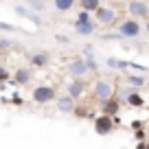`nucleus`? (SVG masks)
I'll return each mask as SVG.
<instances>
[{"mask_svg": "<svg viewBox=\"0 0 149 149\" xmlns=\"http://www.w3.org/2000/svg\"><path fill=\"white\" fill-rule=\"evenodd\" d=\"M130 127H132L134 132H138V130H145V123H143V121H138V118H134V121L130 123Z\"/></svg>", "mask_w": 149, "mask_h": 149, "instance_id": "a878e982", "label": "nucleus"}, {"mask_svg": "<svg viewBox=\"0 0 149 149\" xmlns=\"http://www.w3.org/2000/svg\"><path fill=\"white\" fill-rule=\"evenodd\" d=\"M72 26H74V33L81 37H90L97 33V22L94 20L92 22H72Z\"/></svg>", "mask_w": 149, "mask_h": 149, "instance_id": "4468645a", "label": "nucleus"}, {"mask_svg": "<svg viewBox=\"0 0 149 149\" xmlns=\"http://www.w3.org/2000/svg\"><path fill=\"white\" fill-rule=\"evenodd\" d=\"M0 31L11 33V31H15V26H13V24H9V22H0Z\"/></svg>", "mask_w": 149, "mask_h": 149, "instance_id": "cd10ccee", "label": "nucleus"}, {"mask_svg": "<svg viewBox=\"0 0 149 149\" xmlns=\"http://www.w3.org/2000/svg\"><path fill=\"white\" fill-rule=\"evenodd\" d=\"M125 81H127V86H132V88H143V86L147 84V79H145L143 74H132V72H127Z\"/></svg>", "mask_w": 149, "mask_h": 149, "instance_id": "a211bd4d", "label": "nucleus"}, {"mask_svg": "<svg viewBox=\"0 0 149 149\" xmlns=\"http://www.w3.org/2000/svg\"><path fill=\"white\" fill-rule=\"evenodd\" d=\"M77 5H79V9L94 13V11H97L99 7H101V0H77Z\"/></svg>", "mask_w": 149, "mask_h": 149, "instance_id": "6ab92c4d", "label": "nucleus"}, {"mask_svg": "<svg viewBox=\"0 0 149 149\" xmlns=\"http://www.w3.org/2000/svg\"><path fill=\"white\" fill-rule=\"evenodd\" d=\"M88 72H90V70H88V66H86V59H84V57H74V59L68 64V74H70V77L84 79Z\"/></svg>", "mask_w": 149, "mask_h": 149, "instance_id": "6e6552de", "label": "nucleus"}, {"mask_svg": "<svg viewBox=\"0 0 149 149\" xmlns=\"http://www.w3.org/2000/svg\"><path fill=\"white\" fill-rule=\"evenodd\" d=\"M9 77H11V72L7 70V66H0V84H5Z\"/></svg>", "mask_w": 149, "mask_h": 149, "instance_id": "393cba45", "label": "nucleus"}, {"mask_svg": "<svg viewBox=\"0 0 149 149\" xmlns=\"http://www.w3.org/2000/svg\"><path fill=\"white\" fill-rule=\"evenodd\" d=\"M13 46V42H11L9 37H5V35H0V53H7L9 48Z\"/></svg>", "mask_w": 149, "mask_h": 149, "instance_id": "5701e85b", "label": "nucleus"}, {"mask_svg": "<svg viewBox=\"0 0 149 149\" xmlns=\"http://www.w3.org/2000/svg\"><path fill=\"white\" fill-rule=\"evenodd\" d=\"M92 13L90 11H84V9H79L77 11V18H74V22H92Z\"/></svg>", "mask_w": 149, "mask_h": 149, "instance_id": "412c9836", "label": "nucleus"}, {"mask_svg": "<svg viewBox=\"0 0 149 149\" xmlns=\"http://www.w3.org/2000/svg\"><path fill=\"white\" fill-rule=\"evenodd\" d=\"M147 149H149V143H147Z\"/></svg>", "mask_w": 149, "mask_h": 149, "instance_id": "e433bc0d", "label": "nucleus"}, {"mask_svg": "<svg viewBox=\"0 0 149 149\" xmlns=\"http://www.w3.org/2000/svg\"><path fill=\"white\" fill-rule=\"evenodd\" d=\"M55 105H57V110H59L61 114H72L74 112V99L70 97V94H59V97L55 99Z\"/></svg>", "mask_w": 149, "mask_h": 149, "instance_id": "f8f14e48", "label": "nucleus"}, {"mask_svg": "<svg viewBox=\"0 0 149 149\" xmlns=\"http://www.w3.org/2000/svg\"><path fill=\"white\" fill-rule=\"evenodd\" d=\"M92 97L97 101H107V99L116 97V86L107 79H97L92 86Z\"/></svg>", "mask_w": 149, "mask_h": 149, "instance_id": "f03ea898", "label": "nucleus"}, {"mask_svg": "<svg viewBox=\"0 0 149 149\" xmlns=\"http://www.w3.org/2000/svg\"><path fill=\"white\" fill-rule=\"evenodd\" d=\"M13 11H15V15H20L22 20H29L31 24H35V26H42V18H40V13H35V11H31L29 7H24V5H15L13 7Z\"/></svg>", "mask_w": 149, "mask_h": 149, "instance_id": "9d476101", "label": "nucleus"}, {"mask_svg": "<svg viewBox=\"0 0 149 149\" xmlns=\"http://www.w3.org/2000/svg\"><path fill=\"white\" fill-rule=\"evenodd\" d=\"M147 116H149V107H147Z\"/></svg>", "mask_w": 149, "mask_h": 149, "instance_id": "c9c22d12", "label": "nucleus"}, {"mask_svg": "<svg viewBox=\"0 0 149 149\" xmlns=\"http://www.w3.org/2000/svg\"><path fill=\"white\" fill-rule=\"evenodd\" d=\"M31 99H33V103H37V105H46V103H51V101H55V99H57V90L53 88V86L40 84V86L33 88Z\"/></svg>", "mask_w": 149, "mask_h": 149, "instance_id": "f257e3e1", "label": "nucleus"}, {"mask_svg": "<svg viewBox=\"0 0 149 149\" xmlns=\"http://www.w3.org/2000/svg\"><path fill=\"white\" fill-rule=\"evenodd\" d=\"M103 40H123V37H121V33H118V31H112V33H105Z\"/></svg>", "mask_w": 149, "mask_h": 149, "instance_id": "bb28decb", "label": "nucleus"}, {"mask_svg": "<svg viewBox=\"0 0 149 149\" xmlns=\"http://www.w3.org/2000/svg\"><path fill=\"white\" fill-rule=\"evenodd\" d=\"M66 94H70V97L77 101V99H81L86 94V81L84 79H77V77H72V79L66 84Z\"/></svg>", "mask_w": 149, "mask_h": 149, "instance_id": "1a4fd4ad", "label": "nucleus"}, {"mask_svg": "<svg viewBox=\"0 0 149 149\" xmlns=\"http://www.w3.org/2000/svg\"><path fill=\"white\" fill-rule=\"evenodd\" d=\"M125 103L132 110H138V107H145V97L138 92V88H130L125 92Z\"/></svg>", "mask_w": 149, "mask_h": 149, "instance_id": "9b49d317", "label": "nucleus"}, {"mask_svg": "<svg viewBox=\"0 0 149 149\" xmlns=\"http://www.w3.org/2000/svg\"><path fill=\"white\" fill-rule=\"evenodd\" d=\"M84 59H86L88 70H92V72H97V70H99V64H97V59H94V55H86Z\"/></svg>", "mask_w": 149, "mask_h": 149, "instance_id": "4be33fe9", "label": "nucleus"}, {"mask_svg": "<svg viewBox=\"0 0 149 149\" xmlns=\"http://www.w3.org/2000/svg\"><path fill=\"white\" fill-rule=\"evenodd\" d=\"M11 101H13L15 105H20V103H22V97H20V92H13V99H11Z\"/></svg>", "mask_w": 149, "mask_h": 149, "instance_id": "7c9ffc66", "label": "nucleus"}, {"mask_svg": "<svg viewBox=\"0 0 149 149\" xmlns=\"http://www.w3.org/2000/svg\"><path fill=\"white\" fill-rule=\"evenodd\" d=\"M145 31H147V33H149V18H147V20H145Z\"/></svg>", "mask_w": 149, "mask_h": 149, "instance_id": "72a5a7b5", "label": "nucleus"}, {"mask_svg": "<svg viewBox=\"0 0 149 149\" xmlns=\"http://www.w3.org/2000/svg\"><path fill=\"white\" fill-rule=\"evenodd\" d=\"M127 11L136 20H147L149 18V2L147 0H127Z\"/></svg>", "mask_w": 149, "mask_h": 149, "instance_id": "39448f33", "label": "nucleus"}, {"mask_svg": "<svg viewBox=\"0 0 149 149\" xmlns=\"http://www.w3.org/2000/svg\"><path fill=\"white\" fill-rule=\"evenodd\" d=\"M116 11L112 9V7H99L97 11H94V22L97 24H103V26H107V24H114L116 22Z\"/></svg>", "mask_w": 149, "mask_h": 149, "instance_id": "423d86ee", "label": "nucleus"}, {"mask_svg": "<svg viewBox=\"0 0 149 149\" xmlns=\"http://www.w3.org/2000/svg\"><path fill=\"white\" fill-rule=\"evenodd\" d=\"M136 149H147V143H145V140H140V143L136 145Z\"/></svg>", "mask_w": 149, "mask_h": 149, "instance_id": "473e14b6", "label": "nucleus"}, {"mask_svg": "<svg viewBox=\"0 0 149 149\" xmlns=\"http://www.w3.org/2000/svg\"><path fill=\"white\" fill-rule=\"evenodd\" d=\"M130 68H134V70H140V72H147V66L138 64V61H132V64H130Z\"/></svg>", "mask_w": 149, "mask_h": 149, "instance_id": "c85d7f7f", "label": "nucleus"}, {"mask_svg": "<svg viewBox=\"0 0 149 149\" xmlns=\"http://www.w3.org/2000/svg\"><path fill=\"white\" fill-rule=\"evenodd\" d=\"M55 42L61 44V46H68V44H70V37L64 35V33H57V35H55Z\"/></svg>", "mask_w": 149, "mask_h": 149, "instance_id": "b1692460", "label": "nucleus"}, {"mask_svg": "<svg viewBox=\"0 0 149 149\" xmlns=\"http://www.w3.org/2000/svg\"><path fill=\"white\" fill-rule=\"evenodd\" d=\"M92 121H94V132H97L99 136H110L112 132L116 130V118L114 116L99 114V116H94Z\"/></svg>", "mask_w": 149, "mask_h": 149, "instance_id": "20e7f679", "label": "nucleus"}, {"mask_svg": "<svg viewBox=\"0 0 149 149\" xmlns=\"http://www.w3.org/2000/svg\"><path fill=\"white\" fill-rule=\"evenodd\" d=\"M26 61L33 68H46L51 64V53L48 51H31V53H26Z\"/></svg>", "mask_w": 149, "mask_h": 149, "instance_id": "0eeeda50", "label": "nucleus"}, {"mask_svg": "<svg viewBox=\"0 0 149 149\" xmlns=\"http://www.w3.org/2000/svg\"><path fill=\"white\" fill-rule=\"evenodd\" d=\"M74 5H77V0H53V7H55V11H59V13L70 11Z\"/></svg>", "mask_w": 149, "mask_h": 149, "instance_id": "f3484780", "label": "nucleus"}, {"mask_svg": "<svg viewBox=\"0 0 149 149\" xmlns=\"http://www.w3.org/2000/svg\"><path fill=\"white\" fill-rule=\"evenodd\" d=\"M101 2H112V0H101Z\"/></svg>", "mask_w": 149, "mask_h": 149, "instance_id": "f704fd0d", "label": "nucleus"}, {"mask_svg": "<svg viewBox=\"0 0 149 149\" xmlns=\"http://www.w3.org/2000/svg\"><path fill=\"white\" fill-rule=\"evenodd\" d=\"M118 33H121V37H125V40H136V37H140V33H143V26H140V22L136 18H125L118 22Z\"/></svg>", "mask_w": 149, "mask_h": 149, "instance_id": "7ed1b4c3", "label": "nucleus"}, {"mask_svg": "<svg viewBox=\"0 0 149 149\" xmlns=\"http://www.w3.org/2000/svg\"><path fill=\"white\" fill-rule=\"evenodd\" d=\"M84 55H92V44H86L84 46Z\"/></svg>", "mask_w": 149, "mask_h": 149, "instance_id": "2f4dec72", "label": "nucleus"}, {"mask_svg": "<svg viewBox=\"0 0 149 149\" xmlns=\"http://www.w3.org/2000/svg\"><path fill=\"white\" fill-rule=\"evenodd\" d=\"M31 79H33V72H31V68H15L13 70V84L15 86H26V84H31Z\"/></svg>", "mask_w": 149, "mask_h": 149, "instance_id": "2eb2a0df", "label": "nucleus"}, {"mask_svg": "<svg viewBox=\"0 0 149 149\" xmlns=\"http://www.w3.org/2000/svg\"><path fill=\"white\" fill-rule=\"evenodd\" d=\"M101 114H107V116H116L118 114V110H121V101H118L116 97H112V99H107V101H101Z\"/></svg>", "mask_w": 149, "mask_h": 149, "instance_id": "ddd939ff", "label": "nucleus"}, {"mask_svg": "<svg viewBox=\"0 0 149 149\" xmlns=\"http://www.w3.org/2000/svg\"><path fill=\"white\" fill-rule=\"evenodd\" d=\"M134 138L140 143V140H145V138H147V132H145V130H138V132H134Z\"/></svg>", "mask_w": 149, "mask_h": 149, "instance_id": "c756f323", "label": "nucleus"}, {"mask_svg": "<svg viewBox=\"0 0 149 149\" xmlns=\"http://www.w3.org/2000/svg\"><path fill=\"white\" fill-rule=\"evenodd\" d=\"M24 7H29L35 13H44L46 11V2L44 0H24Z\"/></svg>", "mask_w": 149, "mask_h": 149, "instance_id": "aec40b11", "label": "nucleus"}, {"mask_svg": "<svg viewBox=\"0 0 149 149\" xmlns=\"http://www.w3.org/2000/svg\"><path fill=\"white\" fill-rule=\"evenodd\" d=\"M130 64L132 59H118V57H107V66H110L112 70H130Z\"/></svg>", "mask_w": 149, "mask_h": 149, "instance_id": "dca6fc26", "label": "nucleus"}]
</instances>
